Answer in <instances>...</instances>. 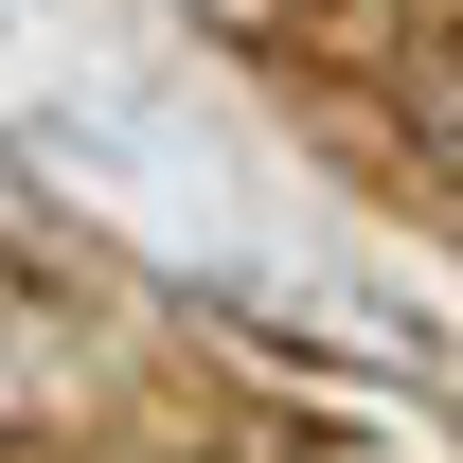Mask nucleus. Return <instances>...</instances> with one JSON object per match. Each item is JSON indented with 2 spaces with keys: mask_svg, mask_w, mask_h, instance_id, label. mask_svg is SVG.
Instances as JSON below:
<instances>
[{
  "mask_svg": "<svg viewBox=\"0 0 463 463\" xmlns=\"http://www.w3.org/2000/svg\"><path fill=\"white\" fill-rule=\"evenodd\" d=\"M392 108H410V143H428V161L463 178V18H446V36H410V54H392Z\"/></svg>",
  "mask_w": 463,
  "mask_h": 463,
  "instance_id": "nucleus-1",
  "label": "nucleus"
}]
</instances>
